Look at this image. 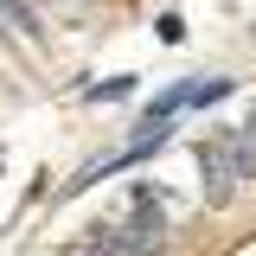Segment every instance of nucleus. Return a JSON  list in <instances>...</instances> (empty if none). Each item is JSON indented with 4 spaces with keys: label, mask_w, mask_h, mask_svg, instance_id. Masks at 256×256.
I'll return each instance as SVG.
<instances>
[{
    "label": "nucleus",
    "mask_w": 256,
    "mask_h": 256,
    "mask_svg": "<svg viewBox=\"0 0 256 256\" xmlns=\"http://www.w3.org/2000/svg\"><path fill=\"white\" fill-rule=\"evenodd\" d=\"M64 256H102V250H96L90 237H84V244H70V250H64Z\"/></svg>",
    "instance_id": "1"
}]
</instances>
